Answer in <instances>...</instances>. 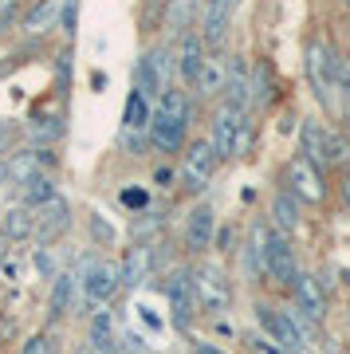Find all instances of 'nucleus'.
<instances>
[{"label": "nucleus", "instance_id": "18", "mask_svg": "<svg viewBox=\"0 0 350 354\" xmlns=\"http://www.w3.org/2000/svg\"><path fill=\"white\" fill-rule=\"evenodd\" d=\"M75 304H79V279L71 268H63V272L51 276V288H48V327L63 323L75 311Z\"/></svg>", "mask_w": 350, "mask_h": 354}, {"label": "nucleus", "instance_id": "19", "mask_svg": "<svg viewBox=\"0 0 350 354\" xmlns=\"http://www.w3.org/2000/svg\"><path fill=\"white\" fill-rule=\"evenodd\" d=\"M264 221H268L272 232H284V236L295 241V236H300V228H303V205L295 201L284 185H279V189L272 193V201H268V216H264Z\"/></svg>", "mask_w": 350, "mask_h": 354}, {"label": "nucleus", "instance_id": "36", "mask_svg": "<svg viewBox=\"0 0 350 354\" xmlns=\"http://www.w3.org/2000/svg\"><path fill=\"white\" fill-rule=\"evenodd\" d=\"M91 241L102 244V248H114V241H118V232H114V225L107 221V216L91 213Z\"/></svg>", "mask_w": 350, "mask_h": 354}, {"label": "nucleus", "instance_id": "34", "mask_svg": "<svg viewBox=\"0 0 350 354\" xmlns=\"http://www.w3.org/2000/svg\"><path fill=\"white\" fill-rule=\"evenodd\" d=\"M118 205L130 209V213H142V209L154 205V193L146 189V185H122V189H118Z\"/></svg>", "mask_w": 350, "mask_h": 354}, {"label": "nucleus", "instance_id": "1", "mask_svg": "<svg viewBox=\"0 0 350 354\" xmlns=\"http://www.w3.org/2000/svg\"><path fill=\"white\" fill-rule=\"evenodd\" d=\"M338 71H342V59H338L335 44L326 36L307 39V48H303V75L311 83L315 102L331 114V122H335V114H338Z\"/></svg>", "mask_w": 350, "mask_h": 354}, {"label": "nucleus", "instance_id": "37", "mask_svg": "<svg viewBox=\"0 0 350 354\" xmlns=\"http://www.w3.org/2000/svg\"><path fill=\"white\" fill-rule=\"evenodd\" d=\"M75 20H79V0H59V20H55V28L67 39H75Z\"/></svg>", "mask_w": 350, "mask_h": 354}, {"label": "nucleus", "instance_id": "15", "mask_svg": "<svg viewBox=\"0 0 350 354\" xmlns=\"http://www.w3.org/2000/svg\"><path fill=\"white\" fill-rule=\"evenodd\" d=\"M205 59H209V51H205V44H201L197 28L193 32H181L174 44V67H177V87L193 91V83H197L201 67H205Z\"/></svg>", "mask_w": 350, "mask_h": 354}, {"label": "nucleus", "instance_id": "26", "mask_svg": "<svg viewBox=\"0 0 350 354\" xmlns=\"http://www.w3.org/2000/svg\"><path fill=\"white\" fill-rule=\"evenodd\" d=\"M275 67L268 64V59H260V64H252V111H268L275 102Z\"/></svg>", "mask_w": 350, "mask_h": 354}, {"label": "nucleus", "instance_id": "33", "mask_svg": "<svg viewBox=\"0 0 350 354\" xmlns=\"http://www.w3.org/2000/svg\"><path fill=\"white\" fill-rule=\"evenodd\" d=\"M335 122H342V130L350 134V59H342V71H338V114Z\"/></svg>", "mask_w": 350, "mask_h": 354}, {"label": "nucleus", "instance_id": "5", "mask_svg": "<svg viewBox=\"0 0 350 354\" xmlns=\"http://www.w3.org/2000/svg\"><path fill=\"white\" fill-rule=\"evenodd\" d=\"M288 311L300 319V327L307 335L326 323V315H331V291L323 288V279L315 272H300L295 276V283L288 291Z\"/></svg>", "mask_w": 350, "mask_h": 354}, {"label": "nucleus", "instance_id": "43", "mask_svg": "<svg viewBox=\"0 0 350 354\" xmlns=\"http://www.w3.org/2000/svg\"><path fill=\"white\" fill-rule=\"evenodd\" d=\"M118 351L122 354H146V339H142L138 330H122V335H118Z\"/></svg>", "mask_w": 350, "mask_h": 354}, {"label": "nucleus", "instance_id": "23", "mask_svg": "<svg viewBox=\"0 0 350 354\" xmlns=\"http://www.w3.org/2000/svg\"><path fill=\"white\" fill-rule=\"evenodd\" d=\"M221 91H225V55H209L189 95L197 102H213V99H221Z\"/></svg>", "mask_w": 350, "mask_h": 354}, {"label": "nucleus", "instance_id": "3", "mask_svg": "<svg viewBox=\"0 0 350 354\" xmlns=\"http://www.w3.org/2000/svg\"><path fill=\"white\" fill-rule=\"evenodd\" d=\"M79 279V299H83V315L91 311H102V307H111V299L122 291V276H118V260L102 252H87L79 260V268H71Z\"/></svg>", "mask_w": 350, "mask_h": 354}, {"label": "nucleus", "instance_id": "4", "mask_svg": "<svg viewBox=\"0 0 350 354\" xmlns=\"http://www.w3.org/2000/svg\"><path fill=\"white\" fill-rule=\"evenodd\" d=\"M252 319H256L260 335H268L284 354H311V335L300 327V319L291 315L288 307H275L272 299L256 295L252 299Z\"/></svg>", "mask_w": 350, "mask_h": 354}, {"label": "nucleus", "instance_id": "55", "mask_svg": "<svg viewBox=\"0 0 350 354\" xmlns=\"http://www.w3.org/2000/svg\"><path fill=\"white\" fill-rule=\"evenodd\" d=\"M232 4H240V0H232Z\"/></svg>", "mask_w": 350, "mask_h": 354}, {"label": "nucleus", "instance_id": "20", "mask_svg": "<svg viewBox=\"0 0 350 354\" xmlns=\"http://www.w3.org/2000/svg\"><path fill=\"white\" fill-rule=\"evenodd\" d=\"M244 256V283H264V252H268V221H252L244 244L237 248Z\"/></svg>", "mask_w": 350, "mask_h": 354}, {"label": "nucleus", "instance_id": "39", "mask_svg": "<svg viewBox=\"0 0 350 354\" xmlns=\"http://www.w3.org/2000/svg\"><path fill=\"white\" fill-rule=\"evenodd\" d=\"M28 0H0V28H12L20 24V16H24Z\"/></svg>", "mask_w": 350, "mask_h": 354}, {"label": "nucleus", "instance_id": "38", "mask_svg": "<svg viewBox=\"0 0 350 354\" xmlns=\"http://www.w3.org/2000/svg\"><path fill=\"white\" fill-rule=\"evenodd\" d=\"M16 354H51V335L48 330H32V335L20 342V351Z\"/></svg>", "mask_w": 350, "mask_h": 354}, {"label": "nucleus", "instance_id": "47", "mask_svg": "<svg viewBox=\"0 0 350 354\" xmlns=\"http://www.w3.org/2000/svg\"><path fill=\"white\" fill-rule=\"evenodd\" d=\"M338 201H342V209L350 213V169L338 174Z\"/></svg>", "mask_w": 350, "mask_h": 354}, {"label": "nucleus", "instance_id": "54", "mask_svg": "<svg viewBox=\"0 0 350 354\" xmlns=\"http://www.w3.org/2000/svg\"><path fill=\"white\" fill-rule=\"evenodd\" d=\"M347 330H350V307H347Z\"/></svg>", "mask_w": 350, "mask_h": 354}, {"label": "nucleus", "instance_id": "56", "mask_svg": "<svg viewBox=\"0 0 350 354\" xmlns=\"http://www.w3.org/2000/svg\"><path fill=\"white\" fill-rule=\"evenodd\" d=\"M347 8H350V0H347Z\"/></svg>", "mask_w": 350, "mask_h": 354}, {"label": "nucleus", "instance_id": "13", "mask_svg": "<svg viewBox=\"0 0 350 354\" xmlns=\"http://www.w3.org/2000/svg\"><path fill=\"white\" fill-rule=\"evenodd\" d=\"M189 138H193V127L174 122V118H165V114H158V111L150 114V127H146V146H150V153L174 162V158H181Z\"/></svg>", "mask_w": 350, "mask_h": 354}, {"label": "nucleus", "instance_id": "51", "mask_svg": "<svg viewBox=\"0 0 350 354\" xmlns=\"http://www.w3.org/2000/svg\"><path fill=\"white\" fill-rule=\"evenodd\" d=\"M4 181H8V165L0 162V185H4Z\"/></svg>", "mask_w": 350, "mask_h": 354}, {"label": "nucleus", "instance_id": "50", "mask_svg": "<svg viewBox=\"0 0 350 354\" xmlns=\"http://www.w3.org/2000/svg\"><path fill=\"white\" fill-rule=\"evenodd\" d=\"M8 248H12V244L4 241V232H0V260H4V256H8Z\"/></svg>", "mask_w": 350, "mask_h": 354}, {"label": "nucleus", "instance_id": "40", "mask_svg": "<svg viewBox=\"0 0 350 354\" xmlns=\"http://www.w3.org/2000/svg\"><path fill=\"white\" fill-rule=\"evenodd\" d=\"M244 346H248V354H284L268 335H260V330H248V335H244Z\"/></svg>", "mask_w": 350, "mask_h": 354}, {"label": "nucleus", "instance_id": "6", "mask_svg": "<svg viewBox=\"0 0 350 354\" xmlns=\"http://www.w3.org/2000/svg\"><path fill=\"white\" fill-rule=\"evenodd\" d=\"M162 295H165V311H169V327H174L177 335H189V330H193V323H197V295H193V276H189V264L165 268Z\"/></svg>", "mask_w": 350, "mask_h": 354}, {"label": "nucleus", "instance_id": "16", "mask_svg": "<svg viewBox=\"0 0 350 354\" xmlns=\"http://www.w3.org/2000/svg\"><path fill=\"white\" fill-rule=\"evenodd\" d=\"M158 244H130L118 260V276H122V288H142L146 279L158 272Z\"/></svg>", "mask_w": 350, "mask_h": 354}, {"label": "nucleus", "instance_id": "17", "mask_svg": "<svg viewBox=\"0 0 350 354\" xmlns=\"http://www.w3.org/2000/svg\"><path fill=\"white\" fill-rule=\"evenodd\" d=\"M240 122H244V114H240V111H228V106H221V102H217L213 118H209V134H205V142L213 146V153L221 158V165L232 162V146H237Z\"/></svg>", "mask_w": 350, "mask_h": 354}, {"label": "nucleus", "instance_id": "30", "mask_svg": "<svg viewBox=\"0 0 350 354\" xmlns=\"http://www.w3.org/2000/svg\"><path fill=\"white\" fill-rule=\"evenodd\" d=\"M16 189H20V205H24V209H39L44 201H51V197L59 193L51 174H32L24 185H16Z\"/></svg>", "mask_w": 350, "mask_h": 354}, {"label": "nucleus", "instance_id": "10", "mask_svg": "<svg viewBox=\"0 0 350 354\" xmlns=\"http://www.w3.org/2000/svg\"><path fill=\"white\" fill-rule=\"evenodd\" d=\"M232 16H237V4L232 0H201L197 36H201V44H205L209 55H225L228 32H232Z\"/></svg>", "mask_w": 350, "mask_h": 354}, {"label": "nucleus", "instance_id": "14", "mask_svg": "<svg viewBox=\"0 0 350 354\" xmlns=\"http://www.w3.org/2000/svg\"><path fill=\"white\" fill-rule=\"evenodd\" d=\"M32 221H36V228H32L36 248H51V244L71 228V201H67L63 193H55L51 201H44L39 209H32Z\"/></svg>", "mask_w": 350, "mask_h": 354}, {"label": "nucleus", "instance_id": "48", "mask_svg": "<svg viewBox=\"0 0 350 354\" xmlns=\"http://www.w3.org/2000/svg\"><path fill=\"white\" fill-rule=\"evenodd\" d=\"M83 354H122V351H118V339H114V342H99V346L83 342Z\"/></svg>", "mask_w": 350, "mask_h": 354}, {"label": "nucleus", "instance_id": "52", "mask_svg": "<svg viewBox=\"0 0 350 354\" xmlns=\"http://www.w3.org/2000/svg\"><path fill=\"white\" fill-rule=\"evenodd\" d=\"M146 4H158V8H165V0H146Z\"/></svg>", "mask_w": 350, "mask_h": 354}, {"label": "nucleus", "instance_id": "53", "mask_svg": "<svg viewBox=\"0 0 350 354\" xmlns=\"http://www.w3.org/2000/svg\"><path fill=\"white\" fill-rule=\"evenodd\" d=\"M4 36H8V28H0V39H4Z\"/></svg>", "mask_w": 350, "mask_h": 354}, {"label": "nucleus", "instance_id": "21", "mask_svg": "<svg viewBox=\"0 0 350 354\" xmlns=\"http://www.w3.org/2000/svg\"><path fill=\"white\" fill-rule=\"evenodd\" d=\"M300 138H295V153L303 162H311L315 169L326 174V162H323V138H326V122L323 118H300Z\"/></svg>", "mask_w": 350, "mask_h": 354}, {"label": "nucleus", "instance_id": "41", "mask_svg": "<svg viewBox=\"0 0 350 354\" xmlns=\"http://www.w3.org/2000/svg\"><path fill=\"white\" fill-rule=\"evenodd\" d=\"M16 146H20V127H12V122H0V162H4Z\"/></svg>", "mask_w": 350, "mask_h": 354}, {"label": "nucleus", "instance_id": "44", "mask_svg": "<svg viewBox=\"0 0 350 354\" xmlns=\"http://www.w3.org/2000/svg\"><path fill=\"white\" fill-rule=\"evenodd\" d=\"M174 185H177V169H174V165H169V162H165V165H158V169H154V189H174Z\"/></svg>", "mask_w": 350, "mask_h": 354}, {"label": "nucleus", "instance_id": "27", "mask_svg": "<svg viewBox=\"0 0 350 354\" xmlns=\"http://www.w3.org/2000/svg\"><path fill=\"white\" fill-rule=\"evenodd\" d=\"M150 114H154V102L142 99L138 91H130L126 95V106H122V127H118V134H146Z\"/></svg>", "mask_w": 350, "mask_h": 354}, {"label": "nucleus", "instance_id": "46", "mask_svg": "<svg viewBox=\"0 0 350 354\" xmlns=\"http://www.w3.org/2000/svg\"><path fill=\"white\" fill-rule=\"evenodd\" d=\"M138 315H142V323H146L150 330H165V319L158 315L154 307H146V304H142V307H138Z\"/></svg>", "mask_w": 350, "mask_h": 354}, {"label": "nucleus", "instance_id": "49", "mask_svg": "<svg viewBox=\"0 0 350 354\" xmlns=\"http://www.w3.org/2000/svg\"><path fill=\"white\" fill-rule=\"evenodd\" d=\"M217 335H228V339H232V323H225V315L217 319Z\"/></svg>", "mask_w": 350, "mask_h": 354}, {"label": "nucleus", "instance_id": "24", "mask_svg": "<svg viewBox=\"0 0 350 354\" xmlns=\"http://www.w3.org/2000/svg\"><path fill=\"white\" fill-rule=\"evenodd\" d=\"M323 162H326V174H342V169H350V134L342 127H335V122H326Z\"/></svg>", "mask_w": 350, "mask_h": 354}, {"label": "nucleus", "instance_id": "25", "mask_svg": "<svg viewBox=\"0 0 350 354\" xmlns=\"http://www.w3.org/2000/svg\"><path fill=\"white\" fill-rule=\"evenodd\" d=\"M55 20H59V0H36L20 16V32L24 36H44V32L55 28Z\"/></svg>", "mask_w": 350, "mask_h": 354}, {"label": "nucleus", "instance_id": "45", "mask_svg": "<svg viewBox=\"0 0 350 354\" xmlns=\"http://www.w3.org/2000/svg\"><path fill=\"white\" fill-rule=\"evenodd\" d=\"M189 354H228V351L213 339H193V335H189Z\"/></svg>", "mask_w": 350, "mask_h": 354}, {"label": "nucleus", "instance_id": "11", "mask_svg": "<svg viewBox=\"0 0 350 354\" xmlns=\"http://www.w3.org/2000/svg\"><path fill=\"white\" fill-rule=\"evenodd\" d=\"M213 236H217V209L209 201H193L181 225V248L185 256L201 260V256L213 252Z\"/></svg>", "mask_w": 350, "mask_h": 354}, {"label": "nucleus", "instance_id": "8", "mask_svg": "<svg viewBox=\"0 0 350 354\" xmlns=\"http://www.w3.org/2000/svg\"><path fill=\"white\" fill-rule=\"evenodd\" d=\"M279 174H284V181H279V185H284V189H288L291 197L303 205V209H307V205L315 209V205H326V201H331V181H326L331 174L315 169L311 162H303L300 153H291Z\"/></svg>", "mask_w": 350, "mask_h": 354}, {"label": "nucleus", "instance_id": "42", "mask_svg": "<svg viewBox=\"0 0 350 354\" xmlns=\"http://www.w3.org/2000/svg\"><path fill=\"white\" fill-rule=\"evenodd\" d=\"M32 264H36V272H39V279H51L59 268H55V260H51V248H36L32 252Z\"/></svg>", "mask_w": 350, "mask_h": 354}, {"label": "nucleus", "instance_id": "12", "mask_svg": "<svg viewBox=\"0 0 350 354\" xmlns=\"http://www.w3.org/2000/svg\"><path fill=\"white\" fill-rule=\"evenodd\" d=\"M221 106L240 114H252V59L248 55H225V91H221Z\"/></svg>", "mask_w": 350, "mask_h": 354}, {"label": "nucleus", "instance_id": "2", "mask_svg": "<svg viewBox=\"0 0 350 354\" xmlns=\"http://www.w3.org/2000/svg\"><path fill=\"white\" fill-rule=\"evenodd\" d=\"M189 276H193V295H197V315L221 319L232 311L237 291H232V276H228V268L221 260L201 256V260L189 264Z\"/></svg>", "mask_w": 350, "mask_h": 354}, {"label": "nucleus", "instance_id": "9", "mask_svg": "<svg viewBox=\"0 0 350 354\" xmlns=\"http://www.w3.org/2000/svg\"><path fill=\"white\" fill-rule=\"evenodd\" d=\"M217 169H221V158L213 153V146L205 138H189V146L181 150V169H177V185L189 193V197H201V193L213 185Z\"/></svg>", "mask_w": 350, "mask_h": 354}, {"label": "nucleus", "instance_id": "32", "mask_svg": "<svg viewBox=\"0 0 350 354\" xmlns=\"http://www.w3.org/2000/svg\"><path fill=\"white\" fill-rule=\"evenodd\" d=\"M165 24L174 28L177 36L193 32L197 28V0H165Z\"/></svg>", "mask_w": 350, "mask_h": 354}, {"label": "nucleus", "instance_id": "29", "mask_svg": "<svg viewBox=\"0 0 350 354\" xmlns=\"http://www.w3.org/2000/svg\"><path fill=\"white\" fill-rule=\"evenodd\" d=\"M32 228H36L32 209H24L20 201H16L12 209H4V213H0V232H4V241H8V244L28 241V236H32Z\"/></svg>", "mask_w": 350, "mask_h": 354}, {"label": "nucleus", "instance_id": "22", "mask_svg": "<svg viewBox=\"0 0 350 354\" xmlns=\"http://www.w3.org/2000/svg\"><path fill=\"white\" fill-rule=\"evenodd\" d=\"M154 111L165 114V118H174V122H185V127H193V118H197V99L189 95L185 87H165L158 99H154Z\"/></svg>", "mask_w": 350, "mask_h": 354}, {"label": "nucleus", "instance_id": "35", "mask_svg": "<svg viewBox=\"0 0 350 354\" xmlns=\"http://www.w3.org/2000/svg\"><path fill=\"white\" fill-rule=\"evenodd\" d=\"M252 146H256V118L244 114V122H240V130H237V146H232V162H244L252 153Z\"/></svg>", "mask_w": 350, "mask_h": 354}, {"label": "nucleus", "instance_id": "7", "mask_svg": "<svg viewBox=\"0 0 350 354\" xmlns=\"http://www.w3.org/2000/svg\"><path fill=\"white\" fill-rule=\"evenodd\" d=\"M300 272H303V264H300V248H295V241H291V236H284V232H272V228H268L264 283H268L272 291H279V295H288Z\"/></svg>", "mask_w": 350, "mask_h": 354}, {"label": "nucleus", "instance_id": "31", "mask_svg": "<svg viewBox=\"0 0 350 354\" xmlns=\"http://www.w3.org/2000/svg\"><path fill=\"white\" fill-rule=\"evenodd\" d=\"M146 55V64L154 67V75L162 87H174L177 83V67H174V44H154V48L142 51Z\"/></svg>", "mask_w": 350, "mask_h": 354}, {"label": "nucleus", "instance_id": "28", "mask_svg": "<svg viewBox=\"0 0 350 354\" xmlns=\"http://www.w3.org/2000/svg\"><path fill=\"white\" fill-rule=\"evenodd\" d=\"M63 118H32L28 127H20V142L24 146H51L55 150V142L63 138Z\"/></svg>", "mask_w": 350, "mask_h": 354}]
</instances>
